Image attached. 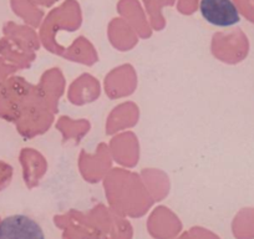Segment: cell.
I'll return each instance as SVG.
<instances>
[{
  "mask_svg": "<svg viewBox=\"0 0 254 239\" xmlns=\"http://www.w3.org/2000/svg\"><path fill=\"white\" fill-rule=\"evenodd\" d=\"M0 239H46L43 228L25 214H13L0 221Z\"/></svg>",
  "mask_w": 254,
  "mask_h": 239,
  "instance_id": "1",
  "label": "cell"
},
{
  "mask_svg": "<svg viewBox=\"0 0 254 239\" xmlns=\"http://www.w3.org/2000/svg\"><path fill=\"white\" fill-rule=\"evenodd\" d=\"M199 11L207 23L219 28H228L239 23L238 9L232 0H201Z\"/></svg>",
  "mask_w": 254,
  "mask_h": 239,
  "instance_id": "2",
  "label": "cell"
}]
</instances>
